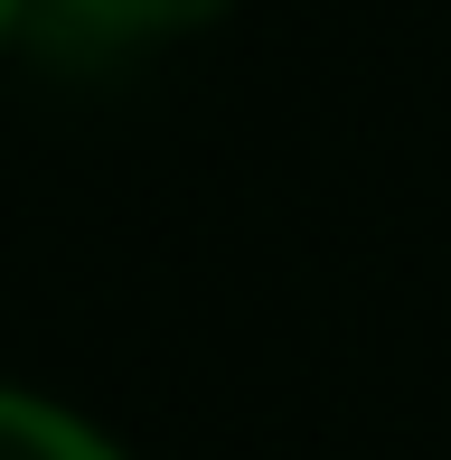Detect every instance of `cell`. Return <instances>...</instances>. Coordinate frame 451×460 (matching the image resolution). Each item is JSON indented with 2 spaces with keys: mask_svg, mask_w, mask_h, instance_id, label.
I'll list each match as a JSON object with an SVG mask.
<instances>
[{
  "mask_svg": "<svg viewBox=\"0 0 451 460\" xmlns=\"http://www.w3.org/2000/svg\"><path fill=\"white\" fill-rule=\"evenodd\" d=\"M226 10L235 0H29L19 29L57 57H132V48H170Z\"/></svg>",
  "mask_w": 451,
  "mask_h": 460,
  "instance_id": "cell-1",
  "label": "cell"
},
{
  "mask_svg": "<svg viewBox=\"0 0 451 460\" xmlns=\"http://www.w3.org/2000/svg\"><path fill=\"white\" fill-rule=\"evenodd\" d=\"M19 19H29V0H0V38H10V29H19Z\"/></svg>",
  "mask_w": 451,
  "mask_h": 460,
  "instance_id": "cell-3",
  "label": "cell"
},
{
  "mask_svg": "<svg viewBox=\"0 0 451 460\" xmlns=\"http://www.w3.org/2000/svg\"><path fill=\"white\" fill-rule=\"evenodd\" d=\"M0 460H141V451L104 432L94 413H75L66 394L0 376Z\"/></svg>",
  "mask_w": 451,
  "mask_h": 460,
  "instance_id": "cell-2",
  "label": "cell"
}]
</instances>
